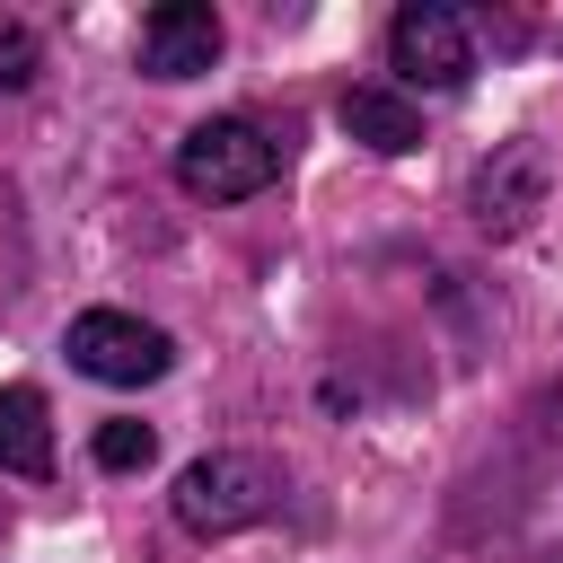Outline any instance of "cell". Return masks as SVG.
Here are the masks:
<instances>
[{
  "label": "cell",
  "mask_w": 563,
  "mask_h": 563,
  "mask_svg": "<svg viewBox=\"0 0 563 563\" xmlns=\"http://www.w3.org/2000/svg\"><path fill=\"white\" fill-rule=\"evenodd\" d=\"M273 167H282V150H273L246 114H211V123H194V132L176 141V185H185L194 202H246V194L273 185Z\"/></svg>",
  "instance_id": "1"
},
{
  "label": "cell",
  "mask_w": 563,
  "mask_h": 563,
  "mask_svg": "<svg viewBox=\"0 0 563 563\" xmlns=\"http://www.w3.org/2000/svg\"><path fill=\"white\" fill-rule=\"evenodd\" d=\"M62 352H70V369H88L106 387H150V378L176 369V343L150 317H123V308H79L62 325Z\"/></svg>",
  "instance_id": "2"
},
{
  "label": "cell",
  "mask_w": 563,
  "mask_h": 563,
  "mask_svg": "<svg viewBox=\"0 0 563 563\" xmlns=\"http://www.w3.org/2000/svg\"><path fill=\"white\" fill-rule=\"evenodd\" d=\"M273 510V466L246 457V449H220V457H194L176 475V519L194 537H238L246 519Z\"/></svg>",
  "instance_id": "3"
},
{
  "label": "cell",
  "mask_w": 563,
  "mask_h": 563,
  "mask_svg": "<svg viewBox=\"0 0 563 563\" xmlns=\"http://www.w3.org/2000/svg\"><path fill=\"white\" fill-rule=\"evenodd\" d=\"M387 62L413 79V88H457L475 70V26L449 9V0H405L396 26H387Z\"/></svg>",
  "instance_id": "4"
},
{
  "label": "cell",
  "mask_w": 563,
  "mask_h": 563,
  "mask_svg": "<svg viewBox=\"0 0 563 563\" xmlns=\"http://www.w3.org/2000/svg\"><path fill=\"white\" fill-rule=\"evenodd\" d=\"M220 62V9H202V0H158L150 18H141V70L150 79H194V70H211Z\"/></svg>",
  "instance_id": "5"
},
{
  "label": "cell",
  "mask_w": 563,
  "mask_h": 563,
  "mask_svg": "<svg viewBox=\"0 0 563 563\" xmlns=\"http://www.w3.org/2000/svg\"><path fill=\"white\" fill-rule=\"evenodd\" d=\"M334 123H343L361 150H378V158H396V150H413V141H422V114H413V97H396V88H343Z\"/></svg>",
  "instance_id": "6"
},
{
  "label": "cell",
  "mask_w": 563,
  "mask_h": 563,
  "mask_svg": "<svg viewBox=\"0 0 563 563\" xmlns=\"http://www.w3.org/2000/svg\"><path fill=\"white\" fill-rule=\"evenodd\" d=\"M0 475H53V405H44V387H0Z\"/></svg>",
  "instance_id": "7"
},
{
  "label": "cell",
  "mask_w": 563,
  "mask_h": 563,
  "mask_svg": "<svg viewBox=\"0 0 563 563\" xmlns=\"http://www.w3.org/2000/svg\"><path fill=\"white\" fill-rule=\"evenodd\" d=\"M475 202H484V229H519V220L545 202V158H537V150H510V158L475 185Z\"/></svg>",
  "instance_id": "8"
},
{
  "label": "cell",
  "mask_w": 563,
  "mask_h": 563,
  "mask_svg": "<svg viewBox=\"0 0 563 563\" xmlns=\"http://www.w3.org/2000/svg\"><path fill=\"white\" fill-rule=\"evenodd\" d=\"M150 449H158V431H150V422H106V431H97V466H106V475L150 466Z\"/></svg>",
  "instance_id": "9"
},
{
  "label": "cell",
  "mask_w": 563,
  "mask_h": 563,
  "mask_svg": "<svg viewBox=\"0 0 563 563\" xmlns=\"http://www.w3.org/2000/svg\"><path fill=\"white\" fill-rule=\"evenodd\" d=\"M35 79V35L18 18H0V88H26Z\"/></svg>",
  "instance_id": "10"
}]
</instances>
